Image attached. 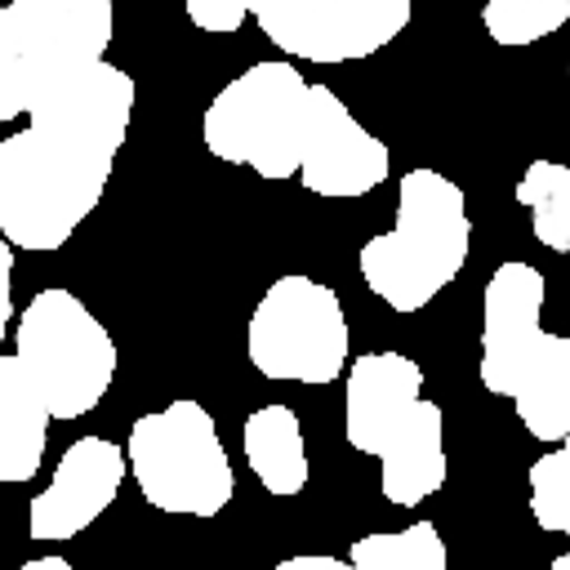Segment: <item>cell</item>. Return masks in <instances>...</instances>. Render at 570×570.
Returning <instances> with one entry per match:
<instances>
[{
  "instance_id": "6da1fadb",
  "label": "cell",
  "mask_w": 570,
  "mask_h": 570,
  "mask_svg": "<svg viewBox=\"0 0 570 570\" xmlns=\"http://www.w3.org/2000/svg\"><path fill=\"white\" fill-rule=\"evenodd\" d=\"M134 116V80L94 62L27 111V129L0 138V240L62 249L98 209Z\"/></svg>"
},
{
  "instance_id": "7a4b0ae2",
  "label": "cell",
  "mask_w": 570,
  "mask_h": 570,
  "mask_svg": "<svg viewBox=\"0 0 570 570\" xmlns=\"http://www.w3.org/2000/svg\"><path fill=\"white\" fill-rule=\"evenodd\" d=\"M343 436L356 454L379 459V490L414 508L445 485V414L423 396V370L401 352H365L347 370Z\"/></svg>"
},
{
  "instance_id": "3957f363",
  "label": "cell",
  "mask_w": 570,
  "mask_h": 570,
  "mask_svg": "<svg viewBox=\"0 0 570 570\" xmlns=\"http://www.w3.org/2000/svg\"><path fill=\"white\" fill-rule=\"evenodd\" d=\"M472 218L463 191L436 169H410L396 187V223L361 245L356 267L392 312L428 307L468 263Z\"/></svg>"
},
{
  "instance_id": "277c9868",
  "label": "cell",
  "mask_w": 570,
  "mask_h": 570,
  "mask_svg": "<svg viewBox=\"0 0 570 570\" xmlns=\"http://www.w3.org/2000/svg\"><path fill=\"white\" fill-rule=\"evenodd\" d=\"M111 27V0L0 4V125L27 116L76 71L102 62Z\"/></svg>"
},
{
  "instance_id": "5b68a950",
  "label": "cell",
  "mask_w": 570,
  "mask_h": 570,
  "mask_svg": "<svg viewBox=\"0 0 570 570\" xmlns=\"http://www.w3.org/2000/svg\"><path fill=\"white\" fill-rule=\"evenodd\" d=\"M125 463L138 481V494L156 512L218 517L236 494V472L223 450V436L209 410L191 396L142 414L129 428Z\"/></svg>"
},
{
  "instance_id": "8992f818",
  "label": "cell",
  "mask_w": 570,
  "mask_h": 570,
  "mask_svg": "<svg viewBox=\"0 0 570 570\" xmlns=\"http://www.w3.org/2000/svg\"><path fill=\"white\" fill-rule=\"evenodd\" d=\"M13 356L49 405V419L89 414L111 387L120 361L107 325L62 285L40 289L18 312Z\"/></svg>"
},
{
  "instance_id": "52a82bcc",
  "label": "cell",
  "mask_w": 570,
  "mask_h": 570,
  "mask_svg": "<svg viewBox=\"0 0 570 570\" xmlns=\"http://www.w3.org/2000/svg\"><path fill=\"white\" fill-rule=\"evenodd\" d=\"M307 120V80L289 62H254L227 80L205 116L200 142L227 165H249L258 178H294Z\"/></svg>"
},
{
  "instance_id": "ba28073f",
  "label": "cell",
  "mask_w": 570,
  "mask_h": 570,
  "mask_svg": "<svg viewBox=\"0 0 570 570\" xmlns=\"http://www.w3.org/2000/svg\"><path fill=\"white\" fill-rule=\"evenodd\" d=\"M249 365L276 383H334L347 370V316L330 285L276 276L249 312Z\"/></svg>"
},
{
  "instance_id": "9c48e42d",
  "label": "cell",
  "mask_w": 570,
  "mask_h": 570,
  "mask_svg": "<svg viewBox=\"0 0 570 570\" xmlns=\"http://www.w3.org/2000/svg\"><path fill=\"white\" fill-rule=\"evenodd\" d=\"M263 36L307 62H356L392 45L414 9L410 0H245Z\"/></svg>"
},
{
  "instance_id": "30bf717a",
  "label": "cell",
  "mask_w": 570,
  "mask_h": 570,
  "mask_svg": "<svg viewBox=\"0 0 570 570\" xmlns=\"http://www.w3.org/2000/svg\"><path fill=\"white\" fill-rule=\"evenodd\" d=\"M392 156L387 142H379L330 85H307V120H303V147H298V183L312 196L347 200L365 196L387 183Z\"/></svg>"
},
{
  "instance_id": "8fae6325",
  "label": "cell",
  "mask_w": 570,
  "mask_h": 570,
  "mask_svg": "<svg viewBox=\"0 0 570 570\" xmlns=\"http://www.w3.org/2000/svg\"><path fill=\"white\" fill-rule=\"evenodd\" d=\"M543 272L530 263H499L494 276L485 281L481 294V387L494 396L517 392L525 365L534 361L539 343H543Z\"/></svg>"
},
{
  "instance_id": "7c38bea8",
  "label": "cell",
  "mask_w": 570,
  "mask_h": 570,
  "mask_svg": "<svg viewBox=\"0 0 570 570\" xmlns=\"http://www.w3.org/2000/svg\"><path fill=\"white\" fill-rule=\"evenodd\" d=\"M129 463L125 445L107 436H80L62 450L49 485L27 508V534L31 539H71L89 530L120 494Z\"/></svg>"
},
{
  "instance_id": "4fadbf2b",
  "label": "cell",
  "mask_w": 570,
  "mask_h": 570,
  "mask_svg": "<svg viewBox=\"0 0 570 570\" xmlns=\"http://www.w3.org/2000/svg\"><path fill=\"white\" fill-rule=\"evenodd\" d=\"M49 423V405L40 401L18 356L0 352V481L18 485L36 476V468L45 463Z\"/></svg>"
},
{
  "instance_id": "5bb4252c",
  "label": "cell",
  "mask_w": 570,
  "mask_h": 570,
  "mask_svg": "<svg viewBox=\"0 0 570 570\" xmlns=\"http://www.w3.org/2000/svg\"><path fill=\"white\" fill-rule=\"evenodd\" d=\"M512 405L534 441L566 445L570 436V338L566 334H543L534 361L525 365L512 392Z\"/></svg>"
},
{
  "instance_id": "9a60e30c",
  "label": "cell",
  "mask_w": 570,
  "mask_h": 570,
  "mask_svg": "<svg viewBox=\"0 0 570 570\" xmlns=\"http://www.w3.org/2000/svg\"><path fill=\"white\" fill-rule=\"evenodd\" d=\"M249 472L258 476V485L276 499H294L307 485V445H303V428L298 414L289 405H258L245 419L240 432Z\"/></svg>"
},
{
  "instance_id": "2e32d148",
  "label": "cell",
  "mask_w": 570,
  "mask_h": 570,
  "mask_svg": "<svg viewBox=\"0 0 570 570\" xmlns=\"http://www.w3.org/2000/svg\"><path fill=\"white\" fill-rule=\"evenodd\" d=\"M517 200L530 209L534 240L552 254H570V169L557 160H530L517 178Z\"/></svg>"
},
{
  "instance_id": "e0dca14e",
  "label": "cell",
  "mask_w": 570,
  "mask_h": 570,
  "mask_svg": "<svg viewBox=\"0 0 570 570\" xmlns=\"http://www.w3.org/2000/svg\"><path fill=\"white\" fill-rule=\"evenodd\" d=\"M445 539L432 521H414L387 534H361L347 548L352 570H445Z\"/></svg>"
},
{
  "instance_id": "ac0fdd59",
  "label": "cell",
  "mask_w": 570,
  "mask_h": 570,
  "mask_svg": "<svg viewBox=\"0 0 570 570\" xmlns=\"http://www.w3.org/2000/svg\"><path fill=\"white\" fill-rule=\"evenodd\" d=\"M570 18V0H490L481 9V22L494 45H534L552 36Z\"/></svg>"
},
{
  "instance_id": "d6986e66",
  "label": "cell",
  "mask_w": 570,
  "mask_h": 570,
  "mask_svg": "<svg viewBox=\"0 0 570 570\" xmlns=\"http://www.w3.org/2000/svg\"><path fill=\"white\" fill-rule=\"evenodd\" d=\"M530 512L548 534L570 530V445H552L530 463Z\"/></svg>"
},
{
  "instance_id": "ffe728a7",
  "label": "cell",
  "mask_w": 570,
  "mask_h": 570,
  "mask_svg": "<svg viewBox=\"0 0 570 570\" xmlns=\"http://www.w3.org/2000/svg\"><path fill=\"white\" fill-rule=\"evenodd\" d=\"M187 18H191L200 31L232 36V31L249 18V4H245V0H187Z\"/></svg>"
},
{
  "instance_id": "44dd1931",
  "label": "cell",
  "mask_w": 570,
  "mask_h": 570,
  "mask_svg": "<svg viewBox=\"0 0 570 570\" xmlns=\"http://www.w3.org/2000/svg\"><path fill=\"white\" fill-rule=\"evenodd\" d=\"M13 245L0 240V343L9 334V321H13Z\"/></svg>"
},
{
  "instance_id": "7402d4cb",
  "label": "cell",
  "mask_w": 570,
  "mask_h": 570,
  "mask_svg": "<svg viewBox=\"0 0 570 570\" xmlns=\"http://www.w3.org/2000/svg\"><path fill=\"white\" fill-rule=\"evenodd\" d=\"M272 570H352V566H347V557H330V552H298V557L276 561Z\"/></svg>"
},
{
  "instance_id": "603a6c76",
  "label": "cell",
  "mask_w": 570,
  "mask_h": 570,
  "mask_svg": "<svg viewBox=\"0 0 570 570\" xmlns=\"http://www.w3.org/2000/svg\"><path fill=\"white\" fill-rule=\"evenodd\" d=\"M18 570H71V561H67V557H58V552H49V557H36V561H22Z\"/></svg>"
},
{
  "instance_id": "cb8c5ba5",
  "label": "cell",
  "mask_w": 570,
  "mask_h": 570,
  "mask_svg": "<svg viewBox=\"0 0 570 570\" xmlns=\"http://www.w3.org/2000/svg\"><path fill=\"white\" fill-rule=\"evenodd\" d=\"M548 570H570V557H566V552H561V557H552V561H548Z\"/></svg>"
}]
</instances>
